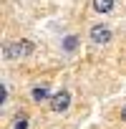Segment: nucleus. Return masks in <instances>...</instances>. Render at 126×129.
Segmentation results:
<instances>
[{"label":"nucleus","mask_w":126,"mask_h":129,"mask_svg":"<svg viewBox=\"0 0 126 129\" xmlns=\"http://www.w3.org/2000/svg\"><path fill=\"white\" fill-rule=\"evenodd\" d=\"M5 99H8V89H5V84H3V94H0V104H5Z\"/></svg>","instance_id":"6e6552de"},{"label":"nucleus","mask_w":126,"mask_h":129,"mask_svg":"<svg viewBox=\"0 0 126 129\" xmlns=\"http://www.w3.org/2000/svg\"><path fill=\"white\" fill-rule=\"evenodd\" d=\"M93 8H96L98 13H108V10L113 8V0H93Z\"/></svg>","instance_id":"39448f33"},{"label":"nucleus","mask_w":126,"mask_h":129,"mask_svg":"<svg viewBox=\"0 0 126 129\" xmlns=\"http://www.w3.org/2000/svg\"><path fill=\"white\" fill-rule=\"evenodd\" d=\"M13 129H28V116H25V114H18V116H15Z\"/></svg>","instance_id":"0eeeda50"},{"label":"nucleus","mask_w":126,"mask_h":129,"mask_svg":"<svg viewBox=\"0 0 126 129\" xmlns=\"http://www.w3.org/2000/svg\"><path fill=\"white\" fill-rule=\"evenodd\" d=\"M121 119L126 121V104H123V109H121Z\"/></svg>","instance_id":"1a4fd4ad"},{"label":"nucleus","mask_w":126,"mask_h":129,"mask_svg":"<svg viewBox=\"0 0 126 129\" xmlns=\"http://www.w3.org/2000/svg\"><path fill=\"white\" fill-rule=\"evenodd\" d=\"M68 106H71V94H68V91H58V94L50 96V109H53L55 114H63Z\"/></svg>","instance_id":"f03ea898"},{"label":"nucleus","mask_w":126,"mask_h":129,"mask_svg":"<svg viewBox=\"0 0 126 129\" xmlns=\"http://www.w3.org/2000/svg\"><path fill=\"white\" fill-rule=\"evenodd\" d=\"M76 46H78L76 36H66V38H63V48H66V51H76Z\"/></svg>","instance_id":"423d86ee"},{"label":"nucleus","mask_w":126,"mask_h":129,"mask_svg":"<svg viewBox=\"0 0 126 129\" xmlns=\"http://www.w3.org/2000/svg\"><path fill=\"white\" fill-rule=\"evenodd\" d=\"M30 53H33V43L30 41H13V43H8L3 48V56L8 61H18V58H25Z\"/></svg>","instance_id":"f257e3e1"},{"label":"nucleus","mask_w":126,"mask_h":129,"mask_svg":"<svg viewBox=\"0 0 126 129\" xmlns=\"http://www.w3.org/2000/svg\"><path fill=\"white\" fill-rule=\"evenodd\" d=\"M88 36H91V41H93V43L103 46V43H108V41H111V28H108V25H93Z\"/></svg>","instance_id":"7ed1b4c3"},{"label":"nucleus","mask_w":126,"mask_h":129,"mask_svg":"<svg viewBox=\"0 0 126 129\" xmlns=\"http://www.w3.org/2000/svg\"><path fill=\"white\" fill-rule=\"evenodd\" d=\"M30 96H33V101H38V104H40V101H45V99H48V89H45V86H35Z\"/></svg>","instance_id":"20e7f679"}]
</instances>
